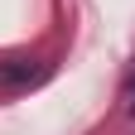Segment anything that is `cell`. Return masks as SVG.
<instances>
[{"instance_id": "6da1fadb", "label": "cell", "mask_w": 135, "mask_h": 135, "mask_svg": "<svg viewBox=\"0 0 135 135\" xmlns=\"http://www.w3.org/2000/svg\"><path fill=\"white\" fill-rule=\"evenodd\" d=\"M39 77H44V68L29 63V58H10V63H0V82H5V87H29V82H39Z\"/></svg>"}]
</instances>
